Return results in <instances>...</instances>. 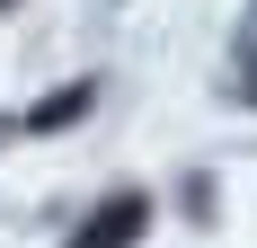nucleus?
Masks as SVG:
<instances>
[{
  "instance_id": "nucleus-1",
  "label": "nucleus",
  "mask_w": 257,
  "mask_h": 248,
  "mask_svg": "<svg viewBox=\"0 0 257 248\" xmlns=\"http://www.w3.org/2000/svg\"><path fill=\"white\" fill-rule=\"evenodd\" d=\"M142 222H151V204H142V195H115V204H98V213H89L80 248H133V239H142Z\"/></svg>"
},
{
  "instance_id": "nucleus-2",
  "label": "nucleus",
  "mask_w": 257,
  "mask_h": 248,
  "mask_svg": "<svg viewBox=\"0 0 257 248\" xmlns=\"http://www.w3.org/2000/svg\"><path fill=\"white\" fill-rule=\"evenodd\" d=\"M89 98H98L89 80H71V89H53V98H36V106H27V133H71V124L89 115Z\"/></svg>"
}]
</instances>
